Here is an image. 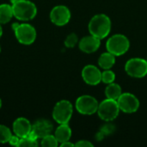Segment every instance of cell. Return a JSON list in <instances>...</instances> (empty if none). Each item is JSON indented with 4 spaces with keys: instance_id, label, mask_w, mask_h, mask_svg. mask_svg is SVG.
<instances>
[{
    "instance_id": "5b68a950",
    "label": "cell",
    "mask_w": 147,
    "mask_h": 147,
    "mask_svg": "<svg viewBox=\"0 0 147 147\" xmlns=\"http://www.w3.org/2000/svg\"><path fill=\"white\" fill-rule=\"evenodd\" d=\"M73 106L67 100H61L56 103L53 110V118L59 124H66L71 119Z\"/></svg>"
},
{
    "instance_id": "4316f807",
    "label": "cell",
    "mask_w": 147,
    "mask_h": 147,
    "mask_svg": "<svg viewBox=\"0 0 147 147\" xmlns=\"http://www.w3.org/2000/svg\"><path fill=\"white\" fill-rule=\"evenodd\" d=\"M60 146L61 147L75 146V144H72V143H71L70 141H65V142H64V143H61V144H60Z\"/></svg>"
},
{
    "instance_id": "277c9868",
    "label": "cell",
    "mask_w": 147,
    "mask_h": 147,
    "mask_svg": "<svg viewBox=\"0 0 147 147\" xmlns=\"http://www.w3.org/2000/svg\"><path fill=\"white\" fill-rule=\"evenodd\" d=\"M98 116L106 122H110L115 120L120 113V108L116 100L105 99L99 103L97 109Z\"/></svg>"
},
{
    "instance_id": "7a4b0ae2",
    "label": "cell",
    "mask_w": 147,
    "mask_h": 147,
    "mask_svg": "<svg viewBox=\"0 0 147 147\" xmlns=\"http://www.w3.org/2000/svg\"><path fill=\"white\" fill-rule=\"evenodd\" d=\"M14 16L20 21H29L35 17L37 8L28 0H11Z\"/></svg>"
},
{
    "instance_id": "f1b7e54d",
    "label": "cell",
    "mask_w": 147,
    "mask_h": 147,
    "mask_svg": "<svg viewBox=\"0 0 147 147\" xmlns=\"http://www.w3.org/2000/svg\"><path fill=\"white\" fill-rule=\"evenodd\" d=\"M1 107H2V101H1V99H0V109H1Z\"/></svg>"
},
{
    "instance_id": "484cf974",
    "label": "cell",
    "mask_w": 147,
    "mask_h": 147,
    "mask_svg": "<svg viewBox=\"0 0 147 147\" xmlns=\"http://www.w3.org/2000/svg\"><path fill=\"white\" fill-rule=\"evenodd\" d=\"M20 137L17 136V135H11L9 140V143L11 145V146H18V144L20 142Z\"/></svg>"
},
{
    "instance_id": "8fae6325",
    "label": "cell",
    "mask_w": 147,
    "mask_h": 147,
    "mask_svg": "<svg viewBox=\"0 0 147 147\" xmlns=\"http://www.w3.org/2000/svg\"><path fill=\"white\" fill-rule=\"evenodd\" d=\"M82 78L89 85H97L102 81V71L93 65H88L82 71Z\"/></svg>"
},
{
    "instance_id": "ac0fdd59",
    "label": "cell",
    "mask_w": 147,
    "mask_h": 147,
    "mask_svg": "<svg viewBox=\"0 0 147 147\" xmlns=\"http://www.w3.org/2000/svg\"><path fill=\"white\" fill-rule=\"evenodd\" d=\"M14 16L12 6L7 3H3L0 5V23L4 24L9 22Z\"/></svg>"
},
{
    "instance_id": "3957f363",
    "label": "cell",
    "mask_w": 147,
    "mask_h": 147,
    "mask_svg": "<svg viewBox=\"0 0 147 147\" xmlns=\"http://www.w3.org/2000/svg\"><path fill=\"white\" fill-rule=\"evenodd\" d=\"M130 47V42L127 36L116 34L109 38L106 43L107 51L115 56H121L125 54Z\"/></svg>"
},
{
    "instance_id": "5bb4252c",
    "label": "cell",
    "mask_w": 147,
    "mask_h": 147,
    "mask_svg": "<svg viewBox=\"0 0 147 147\" xmlns=\"http://www.w3.org/2000/svg\"><path fill=\"white\" fill-rule=\"evenodd\" d=\"M31 131L32 125L30 121L24 117L17 118L13 122V132L16 135L19 136L20 138L26 137Z\"/></svg>"
},
{
    "instance_id": "603a6c76",
    "label": "cell",
    "mask_w": 147,
    "mask_h": 147,
    "mask_svg": "<svg viewBox=\"0 0 147 147\" xmlns=\"http://www.w3.org/2000/svg\"><path fill=\"white\" fill-rule=\"evenodd\" d=\"M18 146L36 147L38 146V142H37V140L30 138L29 136H26L24 138L20 139V142L18 144Z\"/></svg>"
},
{
    "instance_id": "d4e9b609",
    "label": "cell",
    "mask_w": 147,
    "mask_h": 147,
    "mask_svg": "<svg viewBox=\"0 0 147 147\" xmlns=\"http://www.w3.org/2000/svg\"><path fill=\"white\" fill-rule=\"evenodd\" d=\"M93 144L91 142H90L89 140H79L78 142H77L75 144L76 147H93Z\"/></svg>"
},
{
    "instance_id": "f546056e",
    "label": "cell",
    "mask_w": 147,
    "mask_h": 147,
    "mask_svg": "<svg viewBox=\"0 0 147 147\" xmlns=\"http://www.w3.org/2000/svg\"><path fill=\"white\" fill-rule=\"evenodd\" d=\"M0 51H1V47H0Z\"/></svg>"
},
{
    "instance_id": "7402d4cb",
    "label": "cell",
    "mask_w": 147,
    "mask_h": 147,
    "mask_svg": "<svg viewBox=\"0 0 147 147\" xmlns=\"http://www.w3.org/2000/svg\"><path fill=\"white\" fill-rule=\"evenodd\" d=\"M115 74L110 69L104 70V71L102 72V82H103L104 84H111L115 81Z\"/></svg>"
},
{
    "instance_id": "8992f818",
    "label": "cell",
    "mask_w": 147,
    "mask_h": 147,
    "mask_svg": "<svg viewBox=\"0 0 147 147\" xmlns=\"http://www.w3.org/2000/svg\"><path fill=\"white\" fill-rule=\"evenodd\" d=\"M125 71L132 78H142L147 75V60L140 58H133L127 61Z\"/></svg>"
},
{
    "instance_id": "d6986e66",
    "label": "cell",
    "mask_w": 147,
    "mask_h": 147,
    "mask_svg": "<svg viewBox=\"0 0 147 147\" xmlns=\"http://www.w3.org/2000/svg\"><path fill=\"white\" fill-rule=\"evenodd\" d=\"M115 127L111 123H106L105 125L102 126L99 132L96 134V139L97 141H102L106 136L111 135L115 133Z\"/></svg>"
},
{
    "instance_id": "e0dca14e",
    "label": "cell",
    "mask_w": 147,
    "mask_h": 147,
    "mask_svg": "<svg viewBox=\"0 0 147 147\" xmlns=\"http://www.w3.org/2000/svg\"><path fill=\"white\" fill-rule=\"evenodd\" d=\"M121 94H122L121 87L118 84H115L114 82L111 84H109L105 89V96L109 99L117 101Z\"/></svg>"
},
{
    "instance_id": "2e32d148",
    "label": "cell",
    "mask_w": 147,
    "mask_h": 147,
    "mask_svg": "<svg viewBox=\"0 0 147 147\" xmlns=\"http://www.w3.org/2000/svg\"><path fill=\"white\" fill-rule=\"evenodd\" d=\"M115 64V56L109 52L103 53L101 54L98 59V65L104 70L110 69Z\"/></svg>"
},
{
    "instance_id": "30bf717a",
    "label": "cell",
    "mask_w": 147,
    "mask_h": 147,
    "mask_svg": "<svg viewBox=\"0 0 147 147\" xmlns=\"http://www.w3.org/2000/svg\"><path fill=\"white\" fill-rule=\"evenodd\" d=\"M50 19L53 24L64 26L67 24L71 19V11L65 5L55 6L50 12Z\"/></svg>"
},
{
    "instance_id": "ba28073f",
    "label": "cell",
    "mask_w": 147,
    "mask_h": 147,
    "mask_svg": "<svg viewBox=\"0 0 147 147\" xmlns=\"http://www.w3.org/2000/svg\"><path fill=\"white\" fill-rule=\"evenodd\" d=\"M14 32L17 40L23 45H31L36 39L35 28L28 23L19 24Z\"/></svg>"
},
{
    "instance_id": "7c38bea8",
    "label": "cell",
    "mask_w": 147,
    "mask_h": 147,
    "mask_svg": "<svg viewBox=\"0 0 147 147\" xmlns=\"http://www.w3.org/2000/svg\"><path fill=\"white\" fill-rule=\"evenodd\" d=\"M100 46L101 40L92 34L83 37L78 42L79 49L85 53H92L96 52Z\"/></svg>"
},
{
    "instance_id": "9a60e30c",
    "label": "cell",
    "mask_w": 147,
    "mask_h": 147,
    "mask_svg": "<svg viewBox=\"0 0 147 147\" xmlns=\"http://www.w3.org/2000/svg\"><path fill=\"white\" fill-rule=\"evenodd\" d=\"M54 136L56 137L58 142L60 144L65 141H69L71 137V129L69 127L68 123L59 124V126L55 130Z\"/></svg>"
},
{
    "instance_id": "52a82bcc",
    "label": "cell",
    "mask_w": 147,
    "mask_h": 147,
    "mask_svg": "<svg viewBox=\"0 0 147 147\" xmlns=\"http://www.w3.org/2000/svg\"><path fill=\"white\" fill-rule=\"evenodd\" d=\"M99 103L97 100L91 96L84 95L79 96L76 101V109L78 113L84 115H94L97 112Z\"/></svg>"
},
{
    "instance_id": "9c48e42d",
    "label": "cell",
    "mask_w": 147,
    "mask_h": 147,
    "mask_svg": "<svg viewBox=\"0 0 147 147\" xmlns=\"http://www.w3.org/2000/svg\"><path fill=\"white\" fill-rule=\"evenodd\" d=\"M120 110L127 114H133L138 111L140 108V101L134 95L129 92L122 93L117 100Z\"/></svg>"
},
{
    "instance_id": "cb8c5ba5",
    "label": "cell",
    "mask_w": 147,
    "mask_h": 147,
    "mask_svg": "<svg viewBox=\"0 0 147 147\" xmlns=\"http://www.w3.org/2000/svg\"><path fill=\"white\" fill-rule=\"evenodd\" d=\"M78 35L74 33H71L69 35H67V37L65 40V45L66 47H69V48L74 47L78 44Z\"/></svg>"
},
{
    "instance_id": "6da1fadb",
    "label": "cell",
    "mask_w": 147,
    "mask_h": 147,
    "mask_svg": "<svg viewBox=\"0 0 147 147\" xmlns=\"http://www.w3.org/2000/svg\"><path fill=\"white\" fill-rule=\"evenodd\" d=\"M111 30V20L105 14L94 16L89 23V31L90 34L102 40L107 37Z\"/></svg>"
},
{
    "instance_id": "44dd1931",
    "label": "cell",
    "mask_w": 147,
    "mask_h": 147,
    "mask_svg": "<svg viewBox=\"0 0 147 147\" xmlns=\"http://www.w3.org/2000/svg\"><path fill=\"white\" fill-rule=\"evenodd\" d=\"M59 145V142L54 135L48 134L42 138L41 140V146L44 147H57Z\"/></svg>"
},
{
    "instance_id": "4fadbf2b",
    "label": "cell",
    "mask_w": 147,
    "mask_h": 147,
    "mask_svg": "<svg viewBox=\"0 0 147 147\" xmlns=\"http://www.w3.org/2000/svg\"><path fill=\"white\" fill-rule=\"evenodd\" d=\"M53 124L47 120H38L32 126V132L37 137V139H42L45 136L51 134L53 132Z\"/></svg>"
},
{
    "instance_id": "ffe728a7",
    "label": "cell",
    "mask_w": 147,
    "mask_h": 147,
    "mask_svg": "<svg viewBox=\"0 0 147 147\" xmlns=\"http://www.w3.org/2000/svg\"><path fill=\"white\" fill-rule=\"evenodd\" d=\"M12 134L9 127L4 125H0V143L4 144L9 142Z\"/></svg>"
},
{
    "instance_id": "83f0119b",
    "label": "cell",
    "mask_w": 147,
    "mask_h": 147,
    "mask_svg": "<svg viewBox=\"0 0 147 147\" xmlns=\"http://www.w3.org/2000/svg\"><path fill=\"white\" fill-rule=\"evenodd\" d=\"M3 34V29H2V27H1V23H0V38Z\"/></svg>"
}]
</instances>
